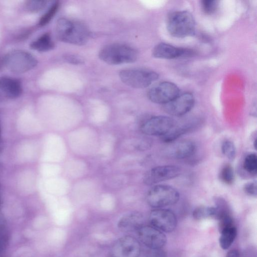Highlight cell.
Returning <instances> with one entry per match:
<instances>
[{
    "mask_svg": "<svg viewBox=\"0 0 257 257\" xmlns=\"http://www.w3.org/2000/svg\"><path fill=\"white\" fill-rule=\"evenodd\" d=\"M55 32L60 41L76 45L86 44L90 37V32L84 24L63 18L58 20Z\"/></svg>",
    "mask_w": 257,
    "mask_h": 257,
    "instance_id": "obj_1",
    "label": "cell"
},
{
    "mask_svg": "<svg viewBox=\"0 0 257 257\" xmlns=\"http://www.w3.org/2000/svg\"><path fill=\"white\" fill-rule=\"evenodd\" d=\"M138 57L137 51L128 45L112 44L105 46L99 53V58L110 65L132 63Z\"/></svg>",
    "mask_w": 257,
    "mask_h": 257,
    "instance_id": "obj_2",
    "label": "cell"
},
{
    "mask_svg": "<svg viewBox=\"0 0 257 257\" xmlns=\"http://www.w3.org/2000/svg\"><path fill=\"white\" fill-rule=\"evenodd\" d=\"M167 29L169 34L174 37H186L194 34L195 21L189 12L177 11L169 17Z\"/></svg>",
    "mask_w": 257,
    "mask_h": 257,
    "instance_id": "obj_3",
    "label": "cell"
},
{
    "mask_svg": "<svg viewBox=\"0 0 257 257\" xmlns=\"http://www.w3.org/2000/svg\"><path fill=\"white\" fill-rule=\"evenodd\" d=\"M180 198L178 191L167 185H155L148 192L146 200L154 208L163 207L176 204Z\"/></svg>",
    "mask_w": 257,
    "mask_h": 257,
    "instance_id": "obj_4",
    "label": "cell"
},
{
    "mask_svg": "<svg viewBox=\"0 0 257 257\" xmlns=\"http://www.w3.org/2000/svg\"><path fill=\"white\" fill-rule=\"evenodd\" d=\"M2 60L3 64L8 70L16 74L29 71L37 64V59L31 54L21 50L10 52Z\"/></svg>",
    "mask_w": 257,
    "mask_h": 257,
    "instance_id": "obj_5",
    "label": "cell"
},
{
    "mask_svg": "<svg viewBox=\"0 0 257 257\" xmlns=\"http://www.w3.org/2000/svg\"><path fill=\"white\" fill-rule=\"evenodd\" d=\"M119 76L123 83L136 88L147 87L159 78V75L156 72L144 69L122 70Z\"/></svg>",
    "mask_w": 257,
    "mask_h": 257,
    "instance_id": "obj_6",
    "label": "cell"
},
{
    "mask_svg": "<svg viewBox=\"0 0 257 257\" xmlns=\"http://www.w3.org/2000/svg\"><path fill=\"white\" fill-rule=\"evenodd\" d=\"M176 122L171 117L158 115L150 117L143 122L141 129L147 135L162 137L168 133Z\"/></svg>",
    "mask_w": 257,
    "mask_h": 257,
    "instance_id": "obj_7",
    "label": "cell"
},
{
    "mask_svg": "<svg viewBox=\"0 0 257 257\" xmlns=\"http://www.w3.org/2000/svg\"><path fill=\"white\" fill-rule=\"evenodd\" d=\"M180 94L179 87L174 83L163 81L152 87L148 92L149 99L153 102L165 104Z\"/></svg>",
    "mask_w": 257,
    "mask_h": 257,
    "instance_id": "obj_8",
    "label": "cell"
},
{
    "mask_svg": "<svg viewBox=\"0 0 257 257\" xmlns=\"http://www.w3.org/2000/svg\"><path fill=\"white\" fill-rule=\"evenodd\" d=\"M149 220L151 226L165 232L173 231L177 224V218L174 212L164 208H156L153 210L150 213Z\"/></svg>",
    "mask_w": 257,
    "mask_h": 257,
    "instance_id": "obj_9",
    "label": "cell"
},
{
    "mask_svg": "<svg viewBox=\"0 0 257 257\" xmlns=\"http://www.w3.org/2000/svg\"><path fill=\"white\" fill-rule=\"evenodd\" d=\"M141 245L134 237L125 235L118 239L111 249L112 257H140Z\"/></svg>",
    "mask_w": 257,
    "mask_h": 257,
    "instance_id": "obj_10",
    "label": "cell"
},
{
    "mask_svg": "<svg viewBox=\"0 0 257 257\" xmlns=\"http://www.w3.org/2000/svg\"><path fill=\"white\" fill-rule=\"evenodd\" d=\"M181 169L174 165H164L152 168L145 174L143 181L147 185L157 184L179 176Z\"/></svg>",
    "mask_w": 257,
    "mask_h": 257,
    "instance_id": "obj_11",
    "label": "cell"
},
{
    "mask_svg": "<svg viewBox=\"0 0 257 257\" xmlns=\"http://www.w3.org/2000/svg\"><path fill=\"white\" fill-rule=\"evenodd\" d=\"M139 240L151 249L162 248L167 242L162 231L150 225H143L137 231Z\"/></svg>",
    "mask_w": 257,
    "mask_h": 257,
    "instance_id": "obj_12",
    "label": "cell"
},
{
    "mask_svg": "<svg viewBox=\"0 0 257 257\" xmlns=\"http://www.w3.org/2000/svg\"><path fill=\"white\" fill-rule=\"evenodd\" d=\"M195 98L190 92L179 94L171 101L163 105L164 110L170 115L182 116L189 112L193 107Z\"/></svg>",
    "mask_w": 257,
    "mask_h": 257,
    "instance_id": "obj_13",
    "label": "cell"
},
{
    "mask_svg": "<svg viewBox=\"0 0 257 257\" xmlns=\"http://www.w3.org/2000/svg\"><path fill=\"white\" fill-rule=\"evenodd\" d=\"M144 225V217L140 212H131L122 215L118 220L119 230L125 232L137 231Z\"/></svg>",
    "mask_w": 257,
    "mask_h": 257,
    "instance_id": "obj_14",
    "label": "cell"
},
{
    "mask_svg": "<svg viewBox=\"0 0 257 257\" xmlns=\"http://www.w3.org/2000/svg\"><path fill=\"white\" fill-rule=\"evenodd\" d=\"M188 53V51L186 49L177 48L164 43L158 44L152 51L153 57L164 59H173L187 55Z\"/></svg>",
    "mask_w": 257,
    "mask_h": 257,
    "instance_id": "obj_15",
    "label": "cell"
},
{
    "mask_svg": "<svg viewBox=\"0 0 257 257\" xmlns=\"http://www.w3.org/2000/svg\"><path fill=\"white\" fill-rule=\"evenodd\" d=\"M22 91L19 80L7 76L0 77V92L6 97L16 98L21 95Z\"/></svg>",
    "mask_w": 257,
    "mask_h": 257,
    "instance_id": "obj_16",
    "label": "cell"
},
{
    "mask_svg": "<svg viewBox=\"0 0 257 257\" xmlns=\"http://www.w3.org/2000/svg\"><path fill=\"white\" fill-rule=\"evenodd\" d=\"M195 149V144L192 141L182 140L173 145L169 151V154L175 159H183L193 155Z\"/></svg>",
    "mask_w": 257,
    "mask_h": 257,
    "instance_id": "obj_17",
    "label": "cell"
},
{
    "mask_svg": "<svg viewBox=\"0 0 257 257\" xmlns=\"http://www.w3.org/2000/svg\"><path fill=\"white\" fill-rule=\"evenodd\" d=\"M31 49L39 52H46L54 48V43L50 35L47 33L30 44Z\"/></svg>",
    "mask_w": 257,
    "mask_h": 257,
    "instance_id": "obj_18",
    "label": "cell"
},
{
    "mask_svg": "<svg viewBox=\"0 0 257 257\" xmlns=\"http://www.w3.org/2000/svg\"><path fill=\"white\" fill-rule=\"evenodd\" d=\"M219 238L220 247L223 249L230 247L237 235V229L234 226H230L222 230Z\"/></svg>",
    "mask_w": 257,
    "mask_h": 257,
    "instance_id": "obj_19",
    "label": "cell"
},
{
    "mask_svg": "<svg viewBox=\"0 0 257 257\" xmlns=\"http://www.w3.org/2000/svg\"><path fill=\"white\" fill-rule=\"evenodd\" d=\"M192 125H183L176 126V125L166 135L161 137L163 142L166 143H172L177 139L183 135L191 129Z\"/></svg>",
    "mask_w": 257,
    "mask_h": 257,
    "instance_id": "obj_20",
    "label": "cell"
},
{
    "mask_svg": "<svg viewBox=\"0 0 257 257\" xmlns=\"http://www.w3.org/2000/svg\"><path fill=\"white\" fill-rule=\"evenodd\" d=\"M216 213L215 207L200 206L193 211V217L197 220H203L208 218H215Z\"/></svg>",
    "mask_w": 257,
    "mask_h": 257,
    "instance_id": "obj_21",
    "label": "cell"
},
{
    "mask_svg": "<svg viewBox=\"0 0 257 257\" xmlns=\"http://www.w3.org/2000/svg\"><path fill=\"white\" fill-rule=\"evenodd\" d=\"M10 235L7 221L0 214V253L7 247Z\"/></svg>",
    "mask_w": 257,
    "mask_h": 257,
    "instance_id": "obj_22",
    "label": "cell"
},
{
    "mask_svg": "<svg viewBox=\"0 0 257 257\" xmlns=\"http://www.w3.org/2000/svg\"><path fill=\"white\" fill-rule=\"evenodd\" d=\"M243 167L250 175H255L257 172V157L255 153L248 154L244 158Z\"/></svg>",
    "mask_w": 257,
    "mask_h": 257,
    "instance_id": "obj_23",
    "label": "cell"
},
{
    "mask_svg": "<svg viewBox=\"0 0 257 257\" xmlns=\"http://www.w3.org/2000/svg\"><path fill=\"white\" fill-rule=\"evenodd\" d=\"M219 177L221 181L227 185L232 184L234 180V174L232 167L225 164L221 169Z\"/></svg>",
    "mask_w": 257,
    "mask_h": 257,
    "instance_id": "obj_24",
    "label": "cell"
},
{
    "mask_svg": "<svg viewBox=\"0 0 257 257\" xmlns=\"http://www.w3.org/2000/svg\"><path fill=\"white\" fill-rule=\"evenodd\" d=\"M59 7L58 2H56L51 6L47 12L40 19L39 25L44 26L48 24L57 13Z\"/></svg>",
    "mask_w": 257,
    "mask_h": 257,
    "instance_id": "obj_25",
    "label": "cell"
},
{
    "mask_svg": "<svg viewBox=\"0 0 257 257\" xmlns=\"http://www.w3.org/2000/svg\"><path fill=\"white\" fill-rule=\"evenodd\" d=\"M47 5V2L43 0H30L26 2L25 9L31 13H38L42 11Z\"/></svg>",
    "mask_w": 257,
    "mask_h": 257,
    "instance_id": "obj_26",
    "label": "cell"
},
{
    "mask_svg": "<svg viewBox=\"0 0 257 257\" xmlns=\"http://www.w3.org/2000/svg\"><path fill=\"white\" fill-rule=\"evenodd\" d=\"M223 154L230 160H233L236 156V148L233 143L229 140L224 141L221 146Z\"/></svg>",
    "mask_w": 257,
    "mask_h": 257,
    "instance_id": "obj_27",
    "label": "cell"
},
{
    "mask_svg": "<svg viewBox=\"0 0 257 257\" xmlns=\"http://www.w3.org/2000/svg\"><path fill=\"white\" fill-rule=\"evenodd\" d=\"M201 6L203 11L207 14L214 13L218 6V2L216 0H203L201 2Z\"/></svg>",
    "mask_w": 257,
    "mask_h": 257,
    "instance_id": "obj_28",
    "label": "cell"
},
{
    "mask_svg": "<svg viewBox=\"0 0 257 257\" xmlns=\"http://www.w3.org/2000/svg\"><path fill=\"white\" fill-rule=\"evenodd\" d=\"M243 191L247 195L256 197L257 195V184L255 181L248 182L243 186Z\"/></svg>",
    "mask_w": 257,
    "mask_h": 257,
    "instance_id": "obj_29",
    "label": "cell"
},
{
    "mask_svg": "<svg viewBox=\"0 0 257 257\" xmlns=\"http://www.w3.org/2000/svg\"><path fill=\"white\" fill-rule=\"evenodd\" d=\"M66 61L73 64H80L83 63V60L80 57L75 55H68L64 56Z\"/></svg>",
    "mask_w": 257,
    "mask_h": 257,
    "instance_id": "obj_30",
    "label": "cell"
},
{
    "mask_svg": "<svg viewBox=\"0 0 257 257\" xmlns=\"http://www.w3.org/2000/svg\"><path fill=\"white\" fill-rule=\"evenodd\" d=\"M161 249H152L151 257H167L165 252Z\"/></svg>",
    "mask_w": 257,
    "mask_h": 257,
    "instance_id": "obj_31",
    "label": "cell"
},
{
    "mask_svg": "<svg viewBox=\"0 0 257 257\" xmlns=\"http://www.w3.org/2000/svg\"><path fill=\"white\" fill-rule=\"evenodd\" d=\"M226 257H240V255L237 250L232 249L227 252Z\"/></svg>",
    "mask_w": 257,
    "mask_h": 257,
    "instance_id": "obj_32",
    "label": "cell"
},
{
    "mask_svg": "<svg viewBox=\"0 0 257 257\" xmlns=\"http://www.w3.org/2000/svg\"><path fill=\"white\" fill-rule=\"evenodd\" d=\"M1 202H2L1 196V194H0V206H1Z\"/></svg>",
    "mask_w": 257,
    "mask_h": 257,
    "instance_id": "obj_33",
    "label": "cell"
},
{
    "mask_svg": "<svg viewBox=\"0 0 257 257\" xmlns=\"http://www.w3.org/2000/svg\"><path fill=\"white\" fill-rule=\"evenodd\" d=\"M0 140H1V127H0Z\"/></svg>",
    "mask_w": 257,
    "mask_h": 257,
    "instance_id": "obj_34",
    "label": "cell"
}]
</instances>
